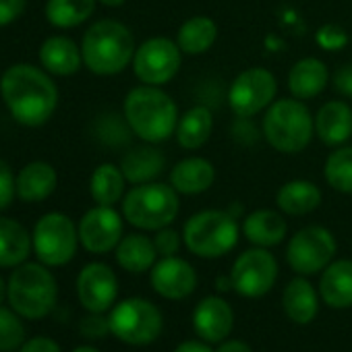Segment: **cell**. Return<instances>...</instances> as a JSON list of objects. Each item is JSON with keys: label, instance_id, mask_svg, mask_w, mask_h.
<instances>
[{"label": "cell", "instance_id": "cell-5", "mask_svg": "<svg viewBox=\"0 0 352 352\" xmlns=\"http://www.w3.org/2000/svg\"><path fill=\"white\" fill-rule=\"evenodd\" d=\"M181 210L176 189L168 183L135 185L122 197V216L139 230H160L170 226Z\"/></svg>", "mask_w": 352, "mask_h": 352}, {"label": "cell", "instance_id": "cell-22", "mask_svg": "<svg viewBox=\"0 0 352 352\" xmlns=\"http://www.w3.org/2000/svg\"><path fill=\"white\" fill-rule=\"evenodd\" d=\"M245 239L253 243L255 247H276L284 241L288 232V224L282 216V212L276 210H257L245 216L241 226Z\"/></svg>", "mask_w": 352, "mask_h": 352}, {"label": "cell", "instance_id": "cell-17", "mask_svg": "<svg viewBox=\"0 0 352 352\" xmlns=\"http://www.w3.org/2000/svg\"><path fill=\"white\" fill-rule=\"evenodd\" d=\"M232 325H234V311L228 305V300H224L222 296L204 298L193 313V327L197 336L208 344L224 342L230 336Z\"/></svg>", "mask_w": 352, "mask_h": 352}, {"label": "cell", "instance_id": "cell-3", "mask_svg": "<svg viewBox=\"0 0 352 352\" xmlns=\"http://www.w3.org/2000/svg\"><path fill=\"white\" fill-rule=\"evenodd\" d=\"M135 38L131 30L114 19L96 21L83 36L81 54L85 67L102 77L118 75L135 56Z\"/></svg>", "mask_w": 352, "mask_h": 352}, {"label": "cell", "instance_id": "cell-37", "mask_svg": "<svg viewBox=\"0 0 352 352\" xmlns=\"http://www.w3.org/2000/svg\"><path fill=\"white\" fill-rule=\"evenodd\" d=\"M153 245H155V251H157L160 257H172V255L179 253V249L183 245V239H181V234L176 232L174 228L166 226V228L155 230Z\"/></svg>", "mask_w": 352, "mask_h": 352}, {"label": "cell", "instance_id": "cell-23", "mask_svg": "<svg viewBox=\"0 0 352 352\" xmlns=\"http://www.w3.org/2000/svg\"><path fill=\"white\" fill-rule=\"evenodd\" d=\"M40 63L48 73L69 77L81 69L83 54L73 40L65 36H52L40 48Z\"/></svg>", "mask_w": 352, "mask_h": 352}, {"label": "cell", "instance_id": "cell-21", "mask_svg": "<svg viewBox=\"0 0 352 352\" xmlns=\"http://www.w3.org/2000/svg\"><path fill=\"white\" fill-rule=\"evenodd\" d=\"M164 168H166V155L162 153V149L153 147V143L133 147L120 160V170L126 183L131 185L153 183L164 172Z\"/></svg>", "mask_w": 352, "mask_h": 352}, {"label": "cell", "instance_id": "cell-24", "mask_svg": "<svg viewBox=\"0 0 352 352\" xmlns=\"http://www.w3.org/2000/svg\"><path fill=\"white\" fill-rule=\"evenodd\" d=\"M276 206L286 216H307L321 206V189L307 179L288 181L278 189Z\"/></svg>", "mask_w": 352, "mask_h": 352}, {"label": "cell", "instance_id": "cell-41", "mask_svg": "<svg viewBox=\"0 0 352 352\" xmlns=\"http://www.w3.org/2000/svg\"><path fill=\"white\" fill-rule=\"evenodd\" d=\"M81 331H83L85 336H89V338H100V336H104V333L110 331V323H108V319H104V317H100L98 313H94L91 317L83 319Z\"/></svg>", "mask_w": 352, "mask_h": 352}, {"label": "cell", "instance_id": "cell-26", "mask_svg": "<svg viewBox=\"0 0 352 352\" xmlns=\"http://www.w3.org/2000/svg\"><path fill=\"white\" fill-rule=\"evenodd\" d=\"M58 176L48 162H32L17 176V195L21 201L38 204L50 197L56 189Z\"/></svg>", "mask_w": 352, "mask_h": 352}, {"label": "cell", "instance_id": "cell-35", "mask_svg": "<svg viewBox=\"0 0 352 352\" xmlns=\"http://www.w3.org/2000/svg\"><path fill=\"white\" fill-rule=\"evenodd\" d=\"M25 327L19 317L0 305V352H13L23 346Z\"/></svg>", "mask_w": 352, "mask_h": 352}, {"label": "cell", "instance_id": "cell-4", "mask_svg": "<svg viewBox=\"0 0 352 352\" xmlns=\"http://www.w3.org/2000/svg\"><path fill=\"white\" fill-rule=\"evenodd\" d=\"M261 131L267 143L280 153H300L315 135V116L302 100H276L263 114Z\"/></svg>", "mask_w": 352, "mask_h": 352}, {"label": "cell", "instance_id": "cell-15", "mask_svg": "<svg viewBox=\"0 0 352 352\" xmlns=\"http://www.w3.org/2000/svg\"><path fill=\"white\" fill-rule=\"evenodd\" d=\"M149 280H151L153 290L160 296L170 298V300H183L195 292L197 272L189 261L172 255V257H162L160 261H155V265L151 267Z\"/></svg>", "mask_w": 352, "mask_h": 352}, {"label": "cell", "instance_id": "cell-8", "mask_svg": "<svg viewBox=\"0 0 352 352\" xmlns=\"http://www.w3.org/2000/svg\"><path fill=\"white\" fill-rule=\"evenodd\" d=\"M108 323L110 331L120 342L131 346H147L162 333L164 319L153 302L145 298H126L112 309Z\"/></svg>", "mask_w": 352, "mask_h": 352}, {"label": "cell", "instance_id": "cell-18", "mask_svg": "<svg viewBox=\"0 0 352 352\" xmlns=\"http://www.w3.org/2000/svg\"><path fill=\"white\" fill-rule=\"evenodd\" d=\"M216 183V168L208 157L189 155L170 170V185L179 195H201Z\"/></svg>", "mask_w": 352, "mask_h": 352}, {"label": "cell", "instance_id": "cell-43", "mask_svg": "<svg viewBox=\"0 0 352 352\" xmlns=\"http://www.w3.org/2000/svg\"><path fill=\"white\" fill-rule=\"evenodd\" d=\"M21 352H60V346L50 338H34L21 346Z\"/></svg>", "mask_w": 352, "mask_h": 352}, {"label": "cell", "instance_id": "cell-29", "mask_svg": "<svg viewBox=\"0 0 352 352\" xmlns=\"http://www.w3.org/2000/svg\"><path fill=\"white\" fill-rule=\"evenodd\" d=\"M282 305H284L286 315L298 325L311 323L319 311L317 292H315L313 284L302 276L288 282L284 296H282Z\"/></svg>", "mask_w": 352, "mask_h": 352}, {"label": "cell", "instance_id": "cell-20", "mask_svg": "<svg viewBox=\"0 0 352 352\" xmlns=\"http://www.w3.org/2000/svg\"><path fill=\"white\" fill-rule=\"evenodd\" d=\"M329 77V69L323 60L307 56L296 60L288 71V89L296 100H313L327 87Z\"/></svg>", "mask_w": 352, "mask_h": 352}, {"label": "cell", "instance_id": "cell-9", "mask_svg": "<svg viewBox=\"0 0 352 352\" xmlns=\"http://www.w3.org/2000/svg\"><path fill=\"white\" fill-rule=\"evenodd\" d=\"M278 94V81L272 71L251 67L241 71L228 87V106L239 118H253L265 112Z\"/></svg>", "mask_w": 352, "mask_h": 352}, {"label": "cell", "instance_id": "cell-36", "mask_svg": "<svg viewBox=\"0 0 352 352\" xmlns=\"http://www.w3.org/2000/svg\"><path fill=\"white\" fill-rule=\"evenodd\" d=\"M131 135H135L126 122L124 116H116V114H106L100 116L98 120V137L112 147L118 145H126L131 141Z\"/></svg>", "mask_w": 352, "mask_h": 352}, {"label": "cell", "instance_id": "cell-2", "mask_svg": "<svg viewBox=\"0 0 352 352\" xmlns=\"http://www.w3.org/2000/svg\"><path fill=\"white\" fill-rule=\"evenodd\" d=\"M122 114L131 131L145 143L170 139L179 124V106L157 85L133 87L122 104Z\"/></svg>", "mask_w": 352, "mask_h": 352}, {"label": "cell", "instance_id": "cell-31", "mask_svg": "<svg viewBox=\"0 0 352 352\" xmlns=\"http://www.w3.org/2000/svg\"><path fill=\"white\" fill-rule=\"evenodd\" d=\"M30 251V232L15 220L0 218V267H17L25 263Z\"/></svg>", "mask_w": 352, "mask_h": 352}, {"label": "cell", "instance_id": "cell-10", "mask_svg": "<svg viewBox=\"0 0 352 352\" xmlns=\"http://www.w3.org/2000/svg\"><path fill=\"white\" fill-rule=\"evenodd\" d=\"M183 65V50L176 40L155 36L145 40L133 56V73L143 85H166Z\"/></svg>", "mask_w": 352, "mask_h": 352}, {"label": "cell", "instance_id": "cell-49", "mask_svg": "<svg viewBox=\"0 0 352 352\" xmlns=\"http://www.w3.org/2000/svg\"><path fill=\"white\" fill-rule=\"evenodd\" d=\"M73 352H100V350H96L94 346H79V348H75Z\"/></svg>", "mask_w": 352, "mask_h": 352}, {"label": "cell", "instance_id": "cell-16", "mask_svg": "<svg viewBox=\"0 0 352 352\" xmlns=\"http://www.w3.org/2000/svg\"><path fill=\"white\" fill-rule=\"evenodd\" d=\"M77 294L89 313H104L118 294L116 274L106 263H89L77 278Z\"/></svg>", "mask_w": 352, "mask_h": 352}, {"label": "cell", "instance_id": "cell-44", "mask_svg": "<svg viewBox=\"0 0 352 352\" xmlns=\"http://www.w3.org/2000/svg\"><path fill=\"white\" fill-rule=\"evenodd\" d=\"M174 352H216L208 346V342H199V340H187L181 346H176Z\"/></svg>", "mask_w": 352, "mask_h": 352}, {"label": "cell", "instance_id": "cell-46", "mask_svg": "<svg viewBox=\"0 0 352 352\" xmlns=\"http://www.w3.org/2000/svg\"><path fill=\"white\" fill-rule=\"evenodd\" d=\"M216 288H218V290H230V288H234V286H232V278H230V276H228V278H218V280H216Z\"/></svg>", "mask_w": 352, "mask_h": 352}, {"label": "cell", "instance_id": "cell-47", "mask_svg": "<svg viewBox=\"0 0 352 352\" xmlns=\"http://www.w3.org/2000/svg\"><path fill=\"white\" fill-rule=\"evenodd\" d=\"M98 3H102L104 7H110V9H116V7H122L126 0H98Z\"/></svg>", "mask_w": 352, "mask_h": 352}, {"label": "cell", "instance_id": "cell-6", "mask_svg": "<svg viewBox=\"0 0 352 352\" xmlns=\"http://www.w3.org/2000/svg\"><path fill=\"white\" fill-rule=\"evenodd\" d=\"M241 236V226L228 210H204L193 214L183 230L187 249L206 259L230 253Z\"/></svg>", "mask_w": 352, "mask_h": 352}, {"label": "cell", "instance_id": "cell-14", "mask_svg": "<svg viewBox=\"0 0 352 352\" xmlns=\"http://www.w3.org/2000/svg\"><path fill=\"white\" fill-rule=\"evenodd\" d=\"M122 239V218L112 206L91 208L79 222V243L96 255L118 247Z\"/></svg>", "mask_w": 352, "mask_h": 352}, {"label": "cell", "instance_id": "cell-1", "mask_svg": "<svg viewBox=\"0 0 352 352\" xmlns=\"http://www.w3.org/2000/svg\"><path fill=\"white\" fill-rule=\"evenodd\" d=\"M0 94L13 118L25 126H40L50 120L58 106L54 81L34 65H15L0 79Z\"/></svg>", "mask_w": 352, "mask_h": 352}, {"label": "cell", "instance_id": "cell-40", "mask_svg": "<svg viewBox=\"0 0 352 352\" xmlns=\"http://www.w3.org/2000/svg\"><path fill=\"white\" fill-rule=\"evenodd\" d=\"M28 0H0V28L11 25L25 11Z\"/></svg>", "mask_w": 352, "mask_h": 352}, {"label": "cell", "instance_id": "cell-34", "mask_svg": "<svg viewBox=\"0 0 352 352\" xmlns=\"http://www.w3.org/2000/svg\"><path fill=\"white\" fill-rule=\"evenodd\" d=\"M323 179L333 191L352 195V145H340L327 155Z\"/></svg>", "mask_w": 352, "mask_h": 352}, {"label": "cell", "instance_id": "cell-13", "mask_svg": "<svg viewBox=\"0 0 352 352\" xmlns=\"http://www.w3.org/2000/svg\"><path fill=\"white\" fill-rule=\"evenodd\" d=\"M234 290L245 298L265 296L278 278V261L265 247H253L241 253L230 272Z\"/></svg>", "mask_w": 352, "mask_h": 352}, {"label": "cell", "instance_id": "cell-39", "mask_svg": "<svg viewBox=\"0 0 352 352\" xmlns=\"http://www.w3.org/2000/svg\"><path fill=\"white\" fill-rule=\"evenodd\" d=\"M317 44L323 48V50H340L348 44V34L340 28V25H323L319 32H317Z\"/></svg>", "mask_w": 352, "mask_h": 352}, {"label": "cell", "instance_id": "cell-38", "mask_svg": "<svg viewBox=\"0 0 352 352\" xmlns=\"http://www.w3.org/2000/svg\"><path fill=\"white\" fill-rule=\"evenodd\" d=\"M15 193H17V179L13 176L9 164L5 160H0V212L13 204Z\"/></svg>", "mask_w": 352, "mask_h": 352}, {"label": "cell", "instance_id": "cell-48", "mask_svg": "<svg viewBox=\"0 0 352 352\" xmlns=\"http://www.w3.org/2000/svg\"><path fill=\"white\" fill-rule=\"evenodd\" d=\"M5 298H9V284H5V280L0 278V305H3Z\"/></svg>", "mask_w": 352, "mask_h": 352}, {"label": "cell", "instance_id": "cell-12", "mask_svg": "<svg viewBox=\"0 0 352 352\" xmlns=\"http://www.w3.org/2000/svg\"><path fill=\"white\" fill-rule=\"evenodd\" d=\"M336 239L333 234L319 224H311L300 228L288 243L286 259L288 265L298 276H311L325 270L336 255Z\"/></svg>", "mask_w": 352, "mask_h": 352}, {"label": "cell", "instance_id": "cell-30", "mask_svg": "<svg viewBox=\"0 0 352 352\" xmlns=\"http://www.w3.org/2000/svg\"><path fill=\"white\" fill-rule=\"evenodd\" d=\"M157 251L149 236L145 234H126L116 247V261L122 270L131 274H143L155 265Z\"/></svg>", "mask_w": 352, "mask_h": 352}, {"label": "cell", "instance_id": "cell-45", "mask_svg": "<svg viewBox=\"0 0 352 352\" xmlns=\"http://www.w3.org/2000/svg\"><path fill=\"white\" fill-rule=\"evenodd\" d=\"M216 352H253L251 346L243 340H226L218 346Z\"/></svg>", "mask_w": 352, "mask_h": 352}, {"label": "cell", "instance_id": "cell-33", "mask_svg": "<svg viewBox=\"0 0 352 352\" xmlns=\"http://www.w3.org/2000/svg\"><path fill=\"white\" fill-rule=\"evenodd\" d=\"M96 3L98 0H48L46 19L54 28L71 30L85 23L94 15Z\"/></svg>", "mask_w": 352, "mask_h": 352}, {"label": "cell", "instance_id": "cell-27", "mask_svg": "<svg viewBox=\"0 0 352 352\" xmlns=\"http://www.w3.org/2000/svg\"><path fill=\"white\" fill-rule=\"evenodd\" d=\"M212 131H214L212 110L204 104H197V106L189 108L185 114H181L179 124H176V131H174V137L183 149L195 151L210 141Z\"/></svg>", "mask_w": 352, "mask_h": 352}, {"label": "cell", "instance_id": "cell-32", "mask_svg": "<svg viewBox=\"0 0 352 352\" xmlns=\"http://www.w3.org/2000/svg\"><path fill=\"white\" fill-rule=\"evenodd\" d=\"M124 185H126V179L120 166L100 164L89 179V193L98 206H114L122 201Z\"/></svg>", "mask_w": 352, "mask_h": 352}, {"label": "cell", "instance_id": "cell-42", "mask_svg": "<svg viewBox=\"0 0 352 352\" xmlns=\"http://www.w3.org/2000/svg\"><path fill=\"white\" fill-rule=\"evenodd\" d=\"M333 87L346 98H352V65H344L333 73Z\"/></svg>", "mask_w": 352, "mask_h": 352}, {"label": "cell", "instance_id": "cell-25", "mask_svg": "<svg viewBox=\"0 0 352 352\" xmlns=\"http://www.w3.org/2000/svg\"><path fill=\"white\" fill-rule=\"evenodd\" d=\"M319 294L333 309L352 307V261H331L319 280Z\"/></svg>", "mask_w": 352, "mask_h": 352}, {"label": "cell", "instance_id": "cell-11", "mask_svg": "<svg viewBox=\"0 0 352 352\" xmlns=\"http://www.w3.org/2000/svg\"><path fill=\"white\" fill-rule=\"evenodd\" d=\"M79 228L60 212H50L34 228V249L44 265H65L75 257Z\"/></svg>", "mask_w": 352, "mask_h": 352}, {"label": "cell", "instance_id": "cell-7", "mask_svg": "<svg viewBox=\"0 0 352 352\" xmlns=\"http://www.w3.org/2000/svg\"><path fill=\"white\" fill-rule=\"evenodd\" d=\"M56 280L40 263H21L9 280V300L15 313L28 319L48 315L56 305Z\"/></svg>", "mask_w": 352, "mask_h": 352}, {"label": "cell", "instance_id": "cell-19", "mask_svg": "<svg viewBox=\"0 0 352 352\" xmlns=\"http://www.w3.org/2000/svg\"><path fill=\"white\" fill-rule=\"evenodd\" d=\"M315 135L327 147H340L352 137V108L346 102H325L315 114Z\"/></svg>", "mask_w": 352, "mask_h": 352}, {"label": "cell", "instance_id": "cell-28", "mask_svg": "<svg viewBox=\"0 0 352 352\" xmlns=\"http://www.w3.org/2000/svg\"><path fill=\"white\" fill-rule=\"evenodd\" d=\"M218 40V25L208 15H195L187 19L176 32V44L187 56H199L212 50Z\"/></svg>", "mask_w": 352, "mask_h": 352}]
</instances>
